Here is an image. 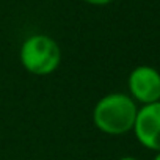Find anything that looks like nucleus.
<instances>
[{"label": "nucleus", "instance_id": "f257e3e1", "mask_svg": "<svg viewBox=\"0 0 160 160\" xmlns=\"http://www.w3.org/2000/svg\"><path fill=\"white\" fill-rule=\"evenodd\" d=\"M137 102L126 93H110L101 98L93 108V124L105 135H124L133 129Z\"/></svg>", "mask_w": 160, "mask_h": 160}, {"label": "nucleus", "instance_id": "f03ea898", "mask_svg": "<svg viewBox=\"0 0 160 160\" xmlns=\"http://www.w3.org/2000/svg\"><path fill=\"white\" fill-rule=\"evenodd\" d=\"M19 60L30 74L39 77L50 75L61 63V49L49 35H30L21 46Z\"/></svg>", "mask_w": 160, "mask_h": 160}, {"label": "nucleus", "instance_id": "7ed1b4c3", "mask_svg": "<svg viewBox=\"0 0 160 160\" xmlns=\"http://www.w3.org/2000/svg\"><path fill=\"white\" fill-rule=\"evenodd\" d=\"M129 96L141 105L160 101V72L148 64L132 69L127 78Z\"/></svg>", "mask_w": 160, "mask_h": 160}, {"label": "nucleus", "instance_id": "20e7f679", "mask_svg": "<svg viewBox=\"0 0 160 160\" xmlns=\"http://www.w3.org/2000/svg\"><path fill=\"white\" fill-rule=\"evenodd\" d=\"M132 132L143 148L160 152V102L138 108Z\"/></svg>", "mask_w": 160, "mask_h": 160}, {"label": "nucleus", "instance_id": "39448f33", "mask_svg": "<svg viewBox=\"0 0 160 160\" xmlns=\"http://www.w3.org/2000/svg\"><path fill=\"white\" fill-rule=\"evenodd\" d=\"M83 2L88 5H93V7H105V5L112 3L113 0H83Z\"/></svg>", "mask_w": 160, "mask_h": 160}, {"label": "nucleus", "instance_id": "423d86ee", "mask_svg": "<svg viewBox=\"0 0 160 160\" xmlns=\"http://www.w3.org/2000/svg\"><path fill=\"white\" fill-rule=\"evenodd\" d=\"M118 160H138L137 157H132V155H124V157H119Z\"/></svg>", "mask_w": 160, "mask_h": 160}, {"label": "nucleus", "instance_id": "0eeeda50", "mask_svg": "<svg viewBox=\"0 0 160 160\" xmlns=\"http://www.w3.org/2000/svg\"><path fill=\"white\" fill-rule=\"evenodd\" d=\"M152 160H160V152H155V157Z\"/></svg>", "mask_w": 160, "mask_h": 160}, {"label": "nucleus", "instance_id": "6e6552de", "mask_svg": "<svg viewBox=\"0 0 160 160\" xmlns=\"http://www.w3.org/2000/svg\"><path fill=\"white\" fill-rule=\"evenodd\" d=\"M158 102H160V101H158Z\"/></svg>", "mask_w": 160, "mask_h": 160}]
</instances>
